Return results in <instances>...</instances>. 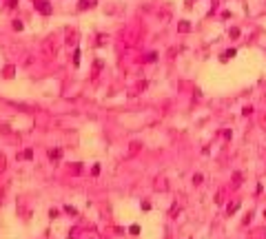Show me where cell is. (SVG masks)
<instances>
[{"mask_svg":"<svg viewBox=\"0 0 266 239\" xmlns=\"http://www.w3.org/2000/svg\"><path fill=\"white\" fill-rule=\"evenodd\" d=\"M36 9H38L42 16H51V11H53V7H51L47 0H36Z\"/></svg>","mask_w":266,"mask_h":239,"instance_id":"cell-1","label":"cell"},{"mask_svg":"<svg viewBox=\"0 0 266 239\" xmlns=\"http://www.w3.org/2000/svg\"><path fill=\"white\" fill-rule=\"evenodd\" d=\"M264 217H266V210H264Z\"/></svg>","mask_w":266,"mask_h":239,"instance_id":"cell-16","label":"cell"},{"mask_svg":"<svg viewBox=\"0 0 266 239\" xmlns=\"http://www.w3.org/2000/svg\"><path fill=\"white\" fill-rule=\"evenodd\" d=\"M49 157L51 159H60L62 157V151H60V148H53V151H49Z\"/></svg>","mask_w":266,"mask_h":239,"instance_id":"cell-3","label":"cell"},{"mask_svg":"<svg viewBox=\"0 0 266 239\" xmlns=\"http://www.w3.org/2000/svg\"><path fill=\"white\" fill-rule=\"evenodd\" d=\"M231 36H233V38H237V36H240V29H235V27H233V29H231Z\"/></svg>","mask_w":266,"mask_h":239,"instance_id":"cell-14","label":"cell"},{"mask_svg":"<svg viewBox=\"0 0 266 239\" xmlns=\"http://www.w3.org/2000/svg\"><path fill=\"white\" fill-rule=\"evenodd\" d=\"M129 230H131V235H138V232H140V226H135V224H133V226L129 228Z\"/></svg>","mask_w":266,"mask_h":239,"instance_id":"cell-11","label":"cell"},{"mask_svg":"<svg viewBox=\"0 0 266 239\" xmlns=\"http://www.w3.org/2000/svg\"><path fill=\"white\" fill-rule=\"evenodd\" d=\"M87 7H93L91 0H80V9H87Z\"/></svg>","mask_w":266,"mask_h":239,"instance_id":"cell-5","label":"cell"},{"mask_svg":"<svg viewBox=\"0 0 266 239\" xmlns=\"http://www.w3.org/2000/svg\"><path fill=\"white\" fill-rule=\"evenodd\" d=\"M193 182H195V184H202V175H200V173H197V175H193Z\"/></svg>","mask_w":266,"mask_h":239,"instance_id":"cell-13","label":"cell"},{"mask_svg":"<svg viewBox=\"0 0 266 239\" xmlns=\"http://www.w3.org/2000/svg\"><path fill=\"white\" fill-rule=\"evenodd\" d=\"M177 29H180L182 33H186V31H191V25H189V22H186V20H182L180 25H177Z\"/></svg>","mask_w":266,"mask_h":239,"instance_id":"cell-2","label":"cell"},{"mask_svg":"<svg viewBox=\"0 0 266 239\" xmlns=\"http://www.w3.org/2000/svg\"><path fill=\"white\" fill-rule=\"evenodd\" d=\"M64 210H67V213H69V215H78V210H76V208H73V206H64Z\"/></svg>","mask_w":266,"mask_h":239,"instance_id":"cell-8","label":"cell"},{"mask_svg":"<svg viewBox=\"0 0 266 239\" xmlns=\"http://www.w3.org/2000/svg\"><path fill=\"white\" fill-rule=\"evenodd\" d=\"M20 157H27V159H31V157H34V151H31V148H27V151L25 153H22V155Z\"/></svg>","mask_w":266,"mask_h":239,"instance_id":"cell-6","label":"cell"},{"mask_svg":"<svg viewBox=\"0 0 266 239\" xmlns=\"http://www.w3.org/2000/svg\"><path fill=\"white\" fill-rule=\"evenodd\" d=\"M16 4H18V0H7V7H11V9H13Z\"/></svg>","mask_w":266,"mask_h":239,"instance_id":"cell-15","label":"cell"},{"mask_svg":"<svg viewBox=\"0 0 266 239\" xmlns=\"http://www.w3.org/2000/svg\"><path fill=\"white\" fill-rule=\"evenodd\" d=\"M13 29H16V31H22V22L16 20V22H13Z\"/></svg>","mask_w":266,"mask_h":239,"instance_id":"cell-10","label":"cell"},{"mask_svg":"<svg viewBox=\"0 0 266 239\" xmlns=\"http://www.w3.org/2000/svg\"><path fill=\"white\" fill-rule=\"evenodd\" d=\"M71 171H73V173H76V175H78V173L82 171V166H80V164H73V168H71Z\"/></svg>","mask_w":266,"mask_h":239,"instance_id":"cell-12","label":"cell"},{"mask_svg":"<svg viewBox=\"0 0 266 239\" xmlns=\"http://www.w3.org/2000/svg\"><path fill=\"white\" fill-rule=\"evenodd\" d=\"M237 208H240V204H231V206H228V208H226V210H228V215H231V213H235V210H237Z\"/></svg>","mask_w":266,"mask_h":239,"instance_id":"cell-7","label":"cell"},{"mask_svg":"<svg viewBox=\"0 0 266 239\" xmlns=\"http://www.w3.org/2000/svg\"><path fill=\"white\" fill-rule=\"evenodd\" d=\"M73 64H80V51L76 49V55H73Z\"/></svg>","mask_w":266,"mask_h":239,"instance_id":"cell-9","label":"cell"},{"mask_svg":"<svg viewBox=\"0 0 266 239\" xmlns=\"http://www.w3.org/2000/svg\"><path fill=\"white\" fill-rule=\"evenodd\" d=\"M233 55H235V49H228V51H226V53H224V55H222V60H224V62H226V60H231V58H233Z\"/></svg>","mask_w":266,"mask_h":239,"instance_id":"cell-4","label":"cell"}]
</instances>
